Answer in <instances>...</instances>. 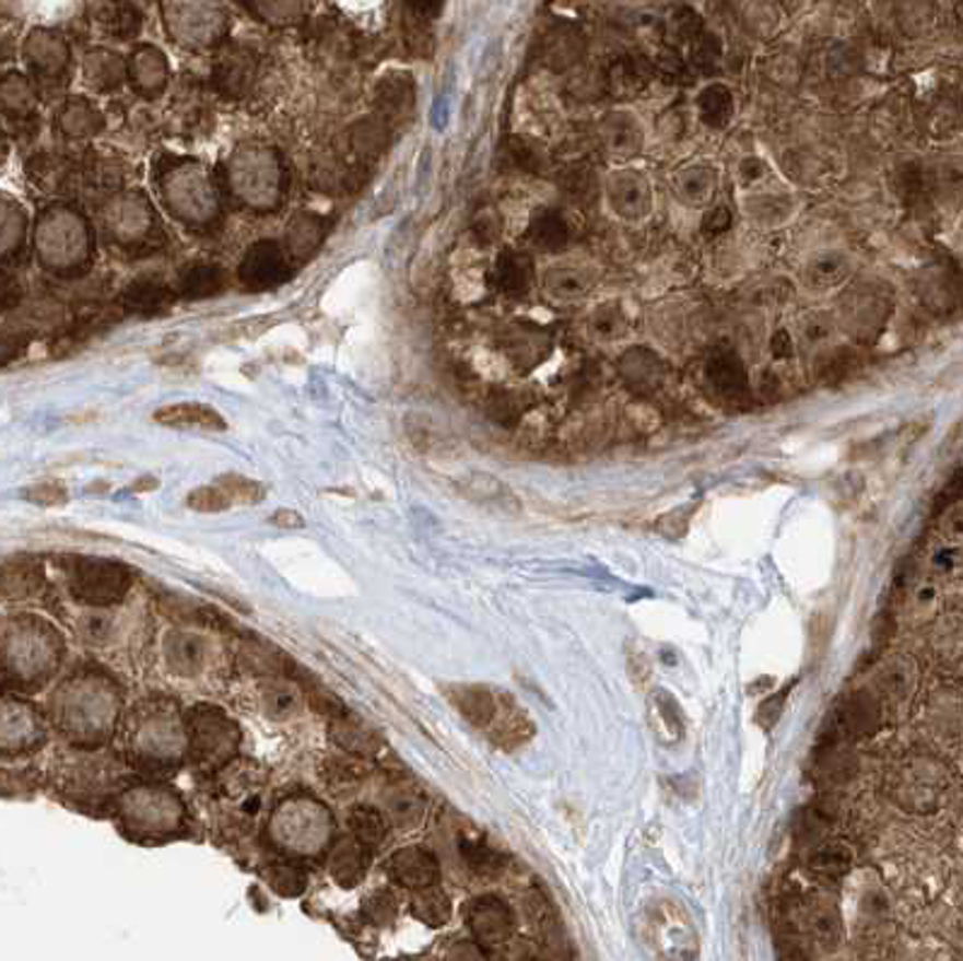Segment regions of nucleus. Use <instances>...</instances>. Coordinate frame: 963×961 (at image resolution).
I'll use <instances>...</instances> for the list:
<instances>
[{"mask_svg":"<svg viewBox=\"0 0 963 961\" xmlns=\"http://www.w3.org/2000/svg\"><path fill=\"white\" fill-rule=\"evenodd\" d=\"M445 696L463 720L507 751L527 745L537 733L529 713L515 701L513 693L481 684H449L445 687Z\"/></svg>","mask_w":963,"mask_h":961,"instance_id":"nucleus-1","label":"nucleus"},{"mask_svg":"<svg viewBox=\"0 0 963 961\" xmlns=\"http://www.w3.org/2000/svg\"><path fill=\"white\" fill-rule=\"evenodd\" d=\"M951 771L935 757H908L886 775L889 800L908 814H935L949 800Z\"/></svg>","mask_w":963,"mask_h":961,"instance_id":"nucleus-2","label":"nucleus"},{"mask_svg":"<svg viewBox=\"0 0 963 961\" xmlns=\"http://www.w3.org/2000/svg\"><path fill=\"white\" fill-rule=\"evenodd\" d=\"M54 635L46 633L37 623H15L5 635L0 663L8 675L17 681H34L49 675L56 667Z\"/></svg>","mask_w":963,"mask_h":961,"instance_id":"nucleus-3","label":"nucleus"},{"mask_svg":"<svg viewBox=\"0 0 963 961\" xmlns=\"http://www.w3.org/2000/svg\"><path fill=\"white\" fill-rule=\"evenodd\" d=\"M331 819L324 807L312 800L287 802L273 819V836L297 853H317L329 839Z\"/></svg>","mask_w":963,"mask_h":961,"instance_id":"nucleus-4","label":"nucleus"},{"mask_svg":"<svg viewBox=\"0 0 963 961\" xmlns=\"http://www.w3.org/2000/svg\"><path fill=\"white\" fill-rule=\"evenodd\" d=\"M131 585V573L114 561L83 559L71 571V593L90 607H109Z\"/></svg>","mask_w":963,"mask_h":961,"instance_id":"nucleus-5","label":"nucleus"},{"mask_svg":"<svg viewBox=\"0 0 963 961\" xmlns=\"http://www.w3.org/2000/svg\"><path fill=\"white\" fill-rule=\"evenodd\" d=\"M232 189L242 201L257 208H269L281 196V169L273 155L242 153L232 162L230 169Z\"/></svg>","mask_w":963,"mask_h":961,"instance_id":"nucleus-6","label":"nucleus"},{"mask_svg":"<svg viewBox=\"0 0 963 961\" xmlns=\"http://www.w3.org/2000/svg\"><path fill=\"white\" fill-rule=\"evenodd\" d=\"M645 921L647 933L653 937L657 949L665 954H679L689 957L695 949L693 925L686 916V911L674 899H655L645 906Z\"/></svg>","mask_w":963,"mask_h":961,"instance_id":"nucleus-7","label":"nucleus"},{"mask_svg":"<svg viewBox=\"0 0 963 961\" xmlns=\"http://www.w3.org/2000/svg\"><path fill=\"white\" fill-rule=\"evenodd\" d=\"M189 749L205 763L225 761L237 749L239 733L232 720L215 708H196L187 720Z\"/></svg>","mask_w":963,"mask_h":961,"instance_id":"nucleus-8","label":"nucleus"},{"mask_svg":"<svg viewBox=\"0 0 963 961\" xmlns=\"http://www.w3.org/2000/svg\"><path fill=\"white\" fill-rule=\"evenodd\" d=\"M266 497V489L254 479L239 473H225L211 485H201L189 493L187 505L196 513H225L237 505H259Z\"/></svg>","mask_w":963,"mask_h":961,"instance_id":"nucleus-9","label":"nucleus"},{"mask_svg":"<svg viewBox=\"0 0 963 961\" xmlns=\"http://www.w3.org/2000/svg\"><path fill=\"white\" fill-rule=\"evenodd\" d=\"M167 30L174 39L187 46H208L220 39L225 32V17L218 13L215 5H165Z\"/></svg>","mask_w":963,"mask_h":961,"instance_id":"nucleus-10","label":"nucleus"},{"mask_svg":"<svg viewBox=\"0 0 963 961\" xmlns=\"http://www.w3.org/2000/svg\"><path fill=\"white\" fill-rule=\"evenodd\" d=\"M467 923L481 947H501L515 935L517 921L509 903L495 894L473 899L467 909Z\"/></svg>","mask_w":963,"mask_h":961,"instance_id":"nucleus-11","label":"nucleus"},{"mask_svg":"<svg viewBox=\"0 0 963 961\" xmlns=\"http://www.w3.org/2000/svg\"><path fill=\"white\" fill-rule=\"evenodd\" d=\"M181 172L184 175H172V191L167 194V203L174 206V213L187 220L211 218L215 213V194L211 184L201 175V169Z\"/></svg>","mask_w":963,"mask_h":961,"instance_id":"nucleus-12","label":"nucleus"},{"mask_svg":"<svg viewBox=\"0 0 963 961\" xmlns=\"http://www.w3.org/2000/svg\"><path fill=\"white\" fill-rule=\"evenodd\" d=\"M287 273V254L275 242H261V245L251 247L249 254L239 266V278L247 285L263 291V288L278 285L285 281Z\"/></svg>","mask_w":963,"mask_h":961,"instance_id":"nucleus-13","label":"nucleus"},{"mask_svg":"<svg viewBox=\"0 0 963 961\" xmlns=\"http://www.w3.org/2000/svg\"><path fill=\"white\" fill-rule=\"evenodd\" d=\"M391 879L406 889L421 891L427 887H435L439 879V863L431 851L425 848H403L391 855L387 865Z\"/></svg>","mask_w":963,"mask_h":961,"instance_id":"nucleus-14","label":"nucleus"},{"mask_svg":"<svg viewBox=\"0 0 963 961\" xmlns=\"http://www.w3.org/2000/svg\"><path fill=\"white\" fill-rule=\"evenodd\" d=\"M165 655L172 671H177L181 677H196L208 665L211 645L199 633L172 631L165 638Z\"/></svg>","mask_w":963,"mask_h":961,"instance_id":"nucleus-15","label":"nucleus"},{"mask_svg":"<svg viewBox=\"0 0 963 961\" xmlns=\"http://www.w3.org/2000/svg\"><path fill=\"white\" fill-rule=\"evenodd\" d=\"M155 421L165 427H174V431H203V433L227 431V421L223 415L199 401L167 403V407L155 411Z\"/></svg>","mask_w":963,"mask_h":961,"instance_id":"nucleus-16","label":"nucleus"},{"mask_svg":"<svg viewBox=\"0 0 963 961\" xmlns=\"http://www.w3.org/2000/svg\"><path fill=\"white\" fill-rule=\"evenodd\" d=\"M126 817L145 831L172 829L174 819L179 817V807L167 793H133L126 802Z\"/></svg>","mask_w":963,"mask_h":961,"instance_id":"nucleus-17","label":"nucleus"},{"mask_svg":"<svg viewBox=\"0 0 963 961\" xmlns=\"http://www.w3.org/2000/svg\"><path fill=\"white\" fill-rule=\"evenodd\" d=\"M39 737V723L25 703L0 701V747L22 749Z\"/></svg>","mask_w":963,"mask_h":961,"instance_id":"nucleus-18","label":"nucleus"},{"mask_svg":"<svg viewBox=\"0 0 963 961\" xmlns=\"http://www.w3.org/2000/svg\"><path fill=\"white\" fill-rule=\"evenodd\" d=\"M855 855L853 848L841 839L823 841L819 848L809 855L807 867L823 884H838L843 877L853 870Z\"/></svg>","mask_w":963,"mask_h":961,"instance_id":"nucleus-19","label":"nucleus"},{"mask_svg":"<svg viewBox=\"0 0 963 961\" xmlns=\"http://www.w3.org/2000/svg\"><path fill=\"white\" fill-rule=\"evenodd\" d=\"M126 73H129L136 90H141L143 95H157L165 87L169 71L165 56L155 46H138L129 66H126Z\"/></svg>","mask_w":963,"mask_h":961,"instance_id":"nucleus-20","label":"nucleus"},{"mask_svg":"<svg viewBox=\"0 0 963 961\" xmlns=\"http://www.w3.org/2000/svg\"><path fill=\"white\" fill-rule=\"evenodd\" d=\"M707 379H710V385L715 387L719 397H725L729 401H744L747 399V394H749L747 370L735 353L725 351V353L715 355L710 365H707Z\"/></svg>","mask_w":963,"mask_h":961,"instance_id":"nucleus-21","label":"nucleus"},{"mask_svg":"<svg viewBox=\"0 0 963 961\" xmlns=\"http://www.w3.org/2000/svg\"><path fill=\"white\" fill-rule=\"evenodd\" d=\"M459 491L473 503L491 505L497 507V511H507V513L519 511L517 495L509 491L501 479L491 477V473H471V477L459 481Z\"/></svg>","mask_w":963,"mask_h":961,"instance_id":"nucleus-22","label":"nucleus"},{"mask_svg":"<svg viewBox=\"0 0 963 961\" xmlns=\"http://www.w3.org/2000/svg\"><path fill=\"white\" fill-rule=\"evenodd\" d=\"M647 717L659 742L677 745L683 739V717L679 703L669 691H655L647 701Z\"/></svg>","mask_w":963,"mask_h":961,"instance_id":"nucleus-23","label":"nucleus"},{"mask_svg":"<svg viewBox=\"0 0 963 961\" xmlns=\"http://www.w3.org/2000/svg\"><path fill=\"white\" fill-rule=\"evenodd\" d=\"M369 848L353 836L336 845L331 855V875L341 887H353L365 877L369 865Z\"/></svg>","mask_w":963,"mask_h":961,"instance_id":"nucleus-24","label":"nucleus"},{"mask_svg":"<svg viewBox=\"0 0 963 961\" xmlns=\"http://www.w3.org/2000/svg\"><path fill=\"white\" fill-rule=\"evenodd\" d=\"M609 199L611 206L616 208L619 215L637 218L647 213L649 208V191L643 177L637 175H619L609 184Z\"/></svg>","mask_w":963,"mask_h":961,"instance_id":"nucleus-25","label":"nucleus"},{"mask_svg":"<svg viewBox=\"0 0 963 961\" xmlns=\"http://www.w3.org/2000/svg\"><path fill=\"white\" fill-rule=\"evenodd\" d=\"M331 737H333L336 745L343 747L348 754H355V757H369V754H375V751H379V747H381L379 737L373 733V729L363 723H357L353 715L336 717V720L331 723Z\"/></svg>","mask_w":963,"mask_h":961,"instance_id":"nucleus-26","label":"nucleus"},{"mask_svg":"<svg viewBox=\"0 0 963 961\" xmlns=\"http://www.w3.org/2000/svg\"><path fill=\"white\" fill-rule=\"evenodd\" d=\"M138 745L143 747V754L153 759L174 757L179 745V729L174 727L167 715H153L150 720L138 729Z\"/></svg>","mask_w":963,"mask_h":961,"instance_id":"nucleus-27","label":"nucleus"},{"mask_svg":"<svg viewBox=\"0 0 963 961\" xmlns=\"http://www.w3.org/2000/svg\"><path fill=\"white\" fill-rule=\"evenodd\" d=\"M254 78V63L247 51L230 49L227 54L220 56L215 66V83L223 87L227 95H242L251 83Z\"/></svg>","mask_w":963,"mask_h":961,"instance_id":"nucleus-28","label":"nucleus"},{"mask_svg":"<svg viewBox=\"0 0 963 961\" xmlns=\"http://www.w3.org/2000/svg\"><path fill=\"white\" fill-rule=\"evenodd\" d=\"M531 921L533 928L541 935L543 945H547L551 952H555L559 957H563L567 952V937H565V928L559 918V913L547 901V896L537 894L531 901Z\"/></svg>","mask_w":963,"mask_h":961,"instance_id":"nucleus-29","label":"nucleus"},{"mask_svg":"<svg viewBox=\"0 0 963 961\" xmlns=\"http://www.w3.org/2000/svg\"><path fill=\"white\" fill-rule=\"evenodd\" d=\"M387 817L399 827H415L425 814L423 795L406 785H394L385 793Z\"/></svg>","mask_w":963,"mask_h":961,"instance_id":"nucleus-30","label":"nucleus"},{"mask_svg":"<svg viewBox=\"0 0 963 961\" xmlns=\"http://www.w3.org/2000/svg\"><path fill=\"white\" fill-rule=\"evenodd\" d=\"M172 300L174 297L167 291V285L153 281V278L136 281L133 285L126 288L124 293V305L131 312H141V315H157V312H165L172 305Z\"/></svg>","mask_w":963,"mask_h":961,"instance_id":"nucleus-31","label":"nucleus"},{"mask_svg":"<svg viewBox=\"0 0 963 961\" xmlns=\"http://www.w3.org/2000/svg\"><path fill=\"white\" fill-rule=\"evenodd\" d=\"M591 285V273L583 263H559L547 273V288L553 297L575 300Z\"/></svg>","mask_w":963,"mask_h":961,"instance_id":"nucleus-32","label":"nucleus"},{"mask_svg":"<svg viewBox=\"0 0 963 961\" xmlns=\"http://www.w3.org/2000/svg\"><path fill=\"white\" fill-rule=\"evenodd\" d=\"M261 703H263V713L269 715L271 720H290V717H295L300 708H303V699H300L297 689L281 679H273L271 684L263 689Z\"/></svg>","mask_w":963,"mask_h":961,"instance_id":"nucleus-33","label":"nucleus"},{"mask_svg":"<svg viewBox=\"0 0 963 961\" xmlns=\"http://www.w3.org/2000/svg\"><path fill=\"white\" fill-rule=\"evenodd\" d=\"M459 853H461L463 863H467L471 870L481 877H493L505 867L503 855L493 851L491 845L479 836H463L459 841Z\"/></svg>","mask_w":963,"mask_h":961,"instance_id":"nucleus-34","label":"nucleus"},{"mask_svg":"<svg viewBox=\"0 0 963 961\" xmlns=\"http://www.w3.org/2000/svg\"><path fill=\"white\" fill-rule=\"evenodd\" d=\"M225 273L218 266H191L181 276V295L184 297H213L225 288Z\"/></svg>","mask_w":963,"mask_h":961,"instance_id":"nucleus-35","label":"nucleus"},{"mask_svg":"<svg viewBox=\"0 0 963 961\" xmlns=\"http://www.w3.org/2000/svg\"><path fill=\"white\" fill-rule=\"evenodd\" d=\"M413 916L418 921H423L425 925H431V928H439V925H445L451 916V903H449L445 891L437 889V887H427V889L415 891Z\"/></svg>","mask_w":963,"mask_h":961,"instance_id":"nucleus-36","label":"nucleus"},{"mask_svg":"<svg viewBox=\"0 0 963 961\" xmlns=\"http://www.w3.org/2000/svg\"><path fill=\"white\" fill-rule=\"evenodd\" d=\"M324 781L329 783L333 793H351L367 778V769L353 757H339L324 766Z\"/></svg>","mask_w":963,"mask_h":961,"instance_id":"nucleus-37","label":"nucleus"},{"mask_svg":"<svg viewBox=\"0 0 963 961\" xmlns=\"http://www.w3.org/2000/svg\"><path fill=\"white\" fill-rule=\"evenodd\" d=\"M497 283L505 293H527L531 283V261L525 254L505 251L497 261Z\"/></svg>","mask_w":963,"mask_h":961,"instance_id":"nucleus-38","label":"nucleus"},{"mask_svg":"<svg viewBox=\"0 0 963 961\" xmlns=\"http://www.w3.org/2000/svg\"><path fill=\"white\" fill-rule=\"evenodd\" d=\"M533 242L547 251H561L567 242V225L561 213L541 211L531 223Z\"/></svg>","mask_w":963,"mask_h":961,"instance_id":"nucleus-39","label":"nucleus"},{"mask_svg":"<svg viewBox=\"0 0 963 961\" xmlns=\"http://www.w3.org/2000/svg\"><path fill=\"white\" fill-rule=\"evenodd\" d=\"M351 831L355 841H360L365 848L373 851L387 836V821L377 809L357 807L351 812Z\"/></svg>","mask_w":963,"mask_h":961,"instance_id":"nucleus-40","label":"nucleus"},{"mask_svg":"<svg viewBox=\"0 0 963 961\" xmlns=\"http://www.w3.org/2000/svg\"><path fill=\"white\" fill-rule=\"evenodd\" d=\"M85 73L87 80L95 87H116L121 83V78L126 75V66L121 59H116V54H107V51H97L90 54L85 61Z\"/></svg>","mask_w":963,"mask_h":961,"instance_id":"nucleus-41","label":"nucleus"},{"mask_svg":"<svg viewBox=\"0 0 963 961\" xmlns=\"http://www.w3.org/2000/svg\"><path fill=\"white\" fill-rule=\"evenodd\" d=\"M643 131L637 129L635 121L625 119V117H616L611 119L604 126V136L609 141V148L613 150V155H633L637 145L643 143Z\"/></svg>","mask_w":963,"mask_h":961,"instance_id":"nucleus-42","label":"nucleus"},{"mask_svg":"<svg viewBox=\"0 0 963 961\" xmlns=\"http://www.w3.org/2000/svg\"><path fill=\"white\" fill-rule=\"evenodd\" d=\"M701 112L703 119L713 126H725L732 117V95L723 85H713L703 92L701 97Z\"/></svg>","mask_w":963,"mask_h":961,"instance_id":"nucleus-43","label":"nucleus"},{"mask_svg":"<svg viewBox=\"0 0 963 961\" xmlns=\"http://www.w3.org/2000/svg\"><path fill=\"white\" fill-rule=\"evenodd\" d=\"M319 223L312 215H297L287 230V249L293 254H309L319 242Z\"/></svg>","mask_w":963,"mask_h":961,"instance_id":"nucleus-44","label":"nucleus"},{"mask_svg":"<svg viewBox=\"0 0 963 961\" xmlns=\"http://www.w3.org/2000/svg\"><path fill=\"white\" fill-rule=\"evenodd\" d=\"M247 8L271 25H293L307 13V5L303 3H249Z\"/></svg>","mask_w":963,"mask_h":961,"instance_id":"nucleus-45","label":"nucleus"},{"mask_svg":"<svg viewBox=\"0 0 963 961\" xmlns=\"http://www.w3.org/2000/svg\"><path fill=\"white\" fill-rule=\"evenodd\" d=\"M80 631H83L87 643H95V645L109 643L111 635H114V619L107 617L104 611H90V613H85L83 619H80Z\"/></svg>","mask_w":963,"mask_h":961,"instance_id":"nucleus-46","label":"nucleus"},{"mask_svg":"<svg viewBox=\"0 0 963 961\" xmlns=\"http://www.w3.org/2000/svg\"><path fill=\"white\" fill-rule=\"evenodd\" d=\"M119 211H121V213H119L121 220H116V230H114V233L126 235L129 239L141 237V235L145 233L148 223H150L148 208H145V206H138V203L131 199V215H129V208H126V203L119 208Z\"/></svg>","mask_w":963,"mask_h":961,"instance_id":"nucleus-47","label":"nucleus"},{"mask_svg":"<svg viewBox=\"0 0 963 961\" xmlns=\"http://www.w3.org/2000/svg\"><path fill=\"white\" fill-rule=\"evenodd\" d=\"M269 872H271V884H273V889L278 891V894L295 896V894H300V891L307 887V879L303 877V872L295 870V867L278 865V867H271Z\"/></svg>","mask_w":963,"mask_h":961,"instance_id":"nucleus-48","label":"nucleus"},{"mask_svg":"<svg viewBox=\"0 0 963 961\" xmlns=\"http://www.w3.org/2000/svg\"><path fill=\"white\" fill-rule=\"evenodd\" d=\"M66 114H68L66 131L71 136H87V133L95 131V126H97L95 114L97 112L87 107V104H75V107H71Z\"/></svg>","mask_w":963,"mask_h":961,"instance_id":"nucleus-49","label":"nucleus"},{"mask_svg":"<svg viewBox=\"0 0 963 961\" xmlns=\"http://www.w3.org/2000/svg\"><path fill=\"white\" fill-rule=\"evenodd\" d=\"M713 184H715L713 175H707L705 169H701V172L695 169V172H691L686 179H683L681 194L683 196H691V201H703V199H707V196H710Z\"/></svg>","mask_w":963,"mask_h":961,"instance_id":"nucleus-50","label":"nucleus"},{"mask_svg":"<svg viewBox=\"0 0 963 961\" xmlns=\"http://www.w3.org/2000/svg\"><path fill=\"white\" fill-rule=\"evenodd\" d=\"M25 495L37 505H63L68 501V493L61 483H39Z\"/></svg>","mask_w":963,"mask_h":961,"instance_id":"nucleus-51","label":"nucleus"},{"mask_svg":"<svg viewBox=\"0 0 963 961\" xmlns=\"http://www.w3.org/2000/svg\"><path fill=\"white\" fill-rule=\"evenodd\" d=\"M447 961H491L485 949L475 942H457L449 947Z\"/></svg>","mask_w":963,"mask_h":961,"instance_id":"nucleus-52","label":"nucleus"},{"mask_svg":"<svg viewBox=\"0 0 963 961\" xmlns=\"http://www.w3.org/2000/svg\"><path fill=\"white\" fill-rule=\"evenodd\" d=\"M367 911H369V916H373L377 923H387V921L394 918V911H397V906H394L391 896L377 894L373 901H369Z\"/></svg>","mask_w":963,"mask_h":961,"instance_id":"nucleus-53","label":"nucleus"},{"mask_svg":"<svg viewBox=\"0 0 963 961\" xmlns=\"http://www.w3.org/2000/svg\"><path fill=\"white\" fill-rule=\"evenodd\" d=\"M777 961H809L805 947L799 945V937L787 933L785 940L780 942V959Z\"/></svg>","mask_w":963,"mask_h":961,"instance_id":"nucleus-54","label":"nucleus"},{"mask_svg":"<svg viewBox=\"0 0 963 961\" xmlns=\"http://www.w3.org/2000/svg\"><path fill=\"white\" fill-rule=\"evenodd\" d=\"M271 525L285 527V529H300V527H305V519H303V515H297L295 511H278L271 517Z\"/></svg>","mask_w":963,"mask_h":961,"instance_id":"nucleus-55","label":"nucleus"},{"mask_svg":"<svg viewBox=\"0 0 963 961\" xmlns=\"http://www.w3.org/2000/svg\"><path fill=\"white\" fill-rule=\"evenodd\" d=\"M717 54H719V46L713 39H703V44L698 46V51H695V63H701V66L715 63L717 61Z\"/></svg>","mask_w":963,"mask_h":961,"instance_id":"nucleus-56","label":"nucleus"},{"mask_svg":"<svg viewBox=\"0 0 963 961\" xmlns=\"http://www.w3.org/2000/svg\"><path fill=\"white\" fill-rule=\"evenodd\" d=\"M727 225H729L727 208H717V211H713L705 220V230H710V233H723V230H727Z\"/></svg>","mask_w":963,"mask_h":961,"instance_id":"nucleus-57","label":"nucleus"},{"mask_svg":"<svg viewBox=\"0 0 963 961\" xmlns=\"http://www.w3.org/2000/svg\"><path fill=\"white\" fill-rule=\"evenodd\" d=\"M519 961H543V959H539L537 954H527L525 959H519Z\"/></svg>","mask_w":963,"mask_h":961,"instance_id":"nucleus-58","label":"nucleus"}]
</instances>
